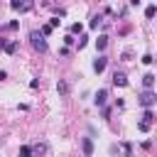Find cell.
I'll return each instance as SVG.
<instances>
[{
	"mask_svg": "<svg viewBox=\"0 0 157 157\" xmlns=\"http://www.w3.org/2000/svg\"><path fill=\"white\" fill-rule=\"evenodd\" d=\"M29 44H32V47H34L37 52H47V49H49V44H47V37H42V34L37 32V29H34V32L29 34Z\"/></svg>",
	"mask_w": 157,
	"mask_h": 157,
	"instance_id": "1",
	"label": "cell"
},
{
	"mask_svg": "<svg viewBox=\"0 0 157 157\" xmlns=\"http://www.w3.org/2000/svg\"><path fill=\"white\" fill-rule=\"evenodd\" d=\"M137 103H140L142 108H152V105L157 103V93H155V91H142V93L137 96Z\"/></svg>",
	"mask_w": 157,
	"mask_h": 157,
	"instance_id": "2",
	"label": "cell"
},
{
	"mask_svg": "<svg viewBox=\"0 0 157 157\" xmlns=\"http://www.w3.org/2000/svg\"><path fill=\"white\" fill-rule=\"evenodd\" d=\"M105 66H108V56H105V54H101V56L93 59V71H96V74H103Z\"/></svg>",
	"mask_w": 157,
	"mask_h": 157,
	"instance_id": "3",
	"label": "cell"
},
{
	"mask_svg": "<svg viewBox=\"0 0 157 157\" xmlns=\"http://www.w3.org/2000/svg\"><path fill=\"white\" fill-rule=\"evenodd\" d=\"M10 7H12V10H17V12H29L34 5H32V2H20V0H12V2H10Z\"/></svg>",
	"mask_w": 157,
	"mask_h": 157,
	"instance_id": "4",
	"label": "cell"
},
{
	"mask_svg": "<svg viewBox=\"0 0 157 157\" xmlns=\"http://www.w3.org/2000/svg\"><path fill=\"white\" fill-rule=\"evenodd\" d=\"M81 150H83L86 157L93 155V142H91V137H81Z\"/></svg>",
	"mask_w": 157,
	"mask_h": 157,
	"instance_id": "5",
	"label": "cell"
},
{
	"mask_svg": "<svg viewBox=\"0 0 157 157\" xmlns=\"http://www.w3.org/2000/svg\"><path fill=\"white\" fill-rule=\"evenodd\" d=\"M113 83L123 88V86H128V76H125L123 71H115V74H113Z\"/></svg>",
	"mask_w": 157,
	"mask_h": 157,
	"instance_id": "6",
	"label": "cell"
},
{
	"mask_svg": "<svg viewBox=\"0 0 157 157\" xmlns=\"http://www.w3.org/2000/svg\"><path fill=\"white\" fill-rule=\"evenodd\" d=\"M105 101H108V91H105V88L96 91V98H93V103H96V105H105Z\"/></svg>",
	"mask_w": 157,
	"mask_h": 157,
	"instance_id": "7",
	"label": "cell"
},
{
	"mask_svg": "<svg viewBox=\"0 0 157 157\" xmlns=\"http://www.w3.org/2000/svg\"><path fill=\"white\" fill-rule=\"evenodd\" d=\"M142 86H145V91H152V86H155V74H145V76H142Z\"/></svg>",
	"mask_w": 157,
	"mask_h": 157,
	"instance_id": "8",
	"label": "cell"
},
{
	"mask_svg": "<svg viewBox=\"0 0 157 157\" xmlns=\"http://www.w3.org/2000/svg\"><path fill=\"white\" fill-rule=\"evenodd\" d=\"M105 47H108V37L101 34V37L96 39V49H98V52H105Z\"/></svg>",
	"mask_w": 157,
	"mask_h": 157,
	"instance_id": "9",
	"label": "cell"
},
{
	"mask_svg": "<svg viewBox=\"0 0 157 157\" xmlns=\"http://www.w3.org/2000/svg\"><path fill=\"white\" fill-rule=\"evenodd\" d=\"M155 15H157V5L152 2V5H147V7H145V17H147V20H152Z\"/></svg>",
	"mask_w": 157,
	"mask_h": 157,
	"instance_id": "10",
	"label": "cell"
},
{
	"mask_svg": "<svg viewBox=\"0 0 157 157\" xmlns=\"http://www.w3.org/2000/svg\"><path fill=\"white\" fill-rule=\"evenodd\" d=\"M2 52H5V54H15V52H17V42H15V39H12V42H7Z\"/></svg>",
	"mask_w": 157,
	"mask_h": 157,
	"instance_id": "11",
	"label": "cell"
},
{
	"mask_svg": "<svg viewBox=\"0 0 157 157\" xmlns=\"http://www.w3.org/2000/svg\"><path fill=\"white\" fill-rule=\"evenodd\" d=\"M56 91H59V96H66V93H69V83H66V81H59V83H56Z\"/></svg>",
	"mask_w": 157,
	"mask_h": 157,
	"instance_id": "12",
	"label": "cell"
},
{
	"mask_svg": "<svg viewBox=\"0 0 157 157\" xmlns=\"http://www.w3.org/2000/svg\"><path fill=\"white\" fill-rule=\"evenodd\" d=\"M152 120H155V113H152V108H147V110L142 113V123H150V125H152Z\"/></svg>",
	"mask_w": 157,
	"mask_h": 157,
	"instance_id": "13",
	"label": "cell"
},
{
	"mask_svg": "<svg viewBox=\"0 0 157 157\" xmlns=\"http://www.w3.org/2000/svg\"><path fill=\"white\" fill-rule=\"evenodd\" d=\"M17 157H32V147L29 145H22L20 152H17Z\"/></svg>",
	"mask_w": 157,
	"mask_h": 157,
	"instance_id": "14",
	"label": "cell"
},
{
	"mask_svg": "<svg viewBox=\"0 0 157 157\" xmlns=\"http://www.w3.org/2000/svg\"><path fill=\"white\" fill-rule=\"evenodd\" d=\"M44 152H47V145H44V142H39V145L32 147V155H44Z\"/></svg>",
	"mask_w": 157,
	"mask_h": 157,
	"instance_id": "15",
	"label": "cell"
},
{
	"mask_svg": "<svg viewBox=\"0 0 157 157\" xmlns=\"http://www.w3.org/2000/svg\"><path fill=\"white\" fill-rule=\"evenodd\" d=\"M101 22H103V17H101V15H93V17H91V29H96Z\"/></svg>",
	"mask_w": 157,
	"mask_h": 157,
	"instance_id": "16",
	"label": "cell"
},
{
	"mask_svg": "<svg viewBox=\"0 0 157 157\" xmlns=\"http://www.w3.org/2000/svg\"><path fill=\"white\" fill-rule=\"evenodd\" d=\"M17 27H20V20H10V22H7L2 29H17Z\"/></svg>",
	"mask_w": 157,
	"mask_h": 157,
	"instance_id": "17",
	"label": "cell"
},
{
	"mask_svg": "<svg viewBox=\"0 0 157 157\" xmlns=\"http://www.w3.org/2000/svg\"><path fill=\"white\" fill-rule=\"evenodd\" d=\"M81 29H83L81 22H74V25H71V37H74V34H81Z\"/></svg>",
	"mask_w": 157,
	"mask_h": 157,
	"instance_id": "18",
	"label": "cell"
},
{
	"mask_svg": "<svg viewBox=\"0 0 157 157\" xmlns=\"http://www.w3.org/2000/svg\"><path fill=\"white\" fill-rule=\"evenodd\" d=\"M150 128H152L150 123H142V120L137 123V130H140V132H150Z\"/></svg>",
	"mask_w": 157,
	"mask_h": 157,
	"instance_id": "19",
	"label": "cell"
},
{
	"mask_svg": "<svg viewBox=\"0 0 157 157\" xmlns=\"http://www.w3.org/2000/svg\"><path fill=\"white\" fill-rule=\"evenodd\" d=\"M123 152H125V157H132V145L130 142H123Z\"/></svg>",
	"mask_w": 157,
	"mask_h": 157,
	"instance_id": "20",
	"label": "cell"
},
{
	"mask_svg": "<svg viewBox=\"0 0 157 157\" xmlns=\"http://www.w3.org/2000/svg\"><path fill=\"white\" fill-rule=\"evenodd\" d=\"M74 42H76V37H71V34H66V37H64V44H66V47H71Z\"/></svg>",
	"mask_w": 157,
	"mask_h": 157,
	"instance_id": "21",
	"label": "cell"
},
{
	"mask_svg": "<svg viewBox=\"0 0 157 157\" xmlns=\"http://www.w3.org/2000/svg\"><path fill=\"white\" fill-rule=\"evenodd\" d=\"M152 61H155V59H152V54H142V64H147V66H150Z\"/></svg>",
	"mask_w": 157,
	"mask_h": 157,
	"instance_id": "22",
	"label": "cell"
},
{
	"mask_svg": "<svg viewBox=\"0 0 157 157\" xmlns=\"http://www.w3.org/2000/svg\"><path fill=\"white\" fill-rule=\"evenodd\" d=\"M86 42H88V37H78V49H83V47H86Z\"/></svg>",
	"mask_w": 157,
	"mask_h": 157,
	"instance_id": "23",
	"label": "cell"
},
{
	"mask_svg": "<svg viewBox=\"0 0 157 157\" xmlns=\"http://www.w3.org/2000/svg\"><path fill=\"white\" fill-rule=\"evenodd\" d=\"M5 44H7V39H5V37H0V52L5 49Z\"/></svg>",
	"mask_w": 157,
	"mask_h": 157,
	"instance_id": "24",
	"label": "cell"
},
{
	"mask_svg": "<svg viewBox=\"0 0 157 157\" xmlns=\"http://www.w3.org/2000/svg\"><path fill=\"white\" fill-rule=\"evenodd\" d=\"M5 78H7V74H5V71H0V81H5Z\"/></svg>",
	"mask_w": 157,
	"mask_h": 157,
	"instance_id": "25",
	"label": "cell"
}]
</instances>
